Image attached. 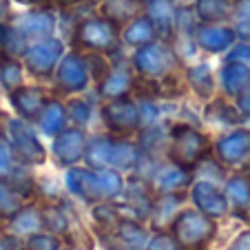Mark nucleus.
<instances>
[{
    "label": "nucleus",
    "mask_w": 250,
    "mask_h": 250,
    "mask_svg": "<svg viewBox=\"0 0 250 250\" xmlns=\"http://www.w3.org/2000/svg\"><path fill=\"white\" fill-rule=\"evenodd\" d=\"M27 250H58V239H53V237H31Z\"/></svg>",
    "instance_id": "obj_39"
},
{
    "label": "nucleus",
    "mask_w": 250,
    "mask_h": 250,
    "mask_svg": "<svg viewBox=\"0 0 250 250\" xmlns=\"http://www.w3.org/2000/svg\"><path fill=\"white\" fill-rule=\"evenodd\" d=\"M193 11L197 16V22L222 24L232 14V0H195Z\"/></svg>",
    "instance_id": "obj_20"
},
{
    "label": "nucleus",
    "mask_w": 250,
    "mask_h": 250,
    "mask_svg": "<svg viewBox=\"0 0 250 250\" xmlns=\"http://www.w3.org/2000/svg\"><path fill=\"white\" fill-rule=\"evenodd\" d=\"M11 18V2L9 0H0V22H9Z\"/></svg>",
    "instance_id": "obj_43"
},
{
    "label": "nucleus",
    "mask_w": 250,
    "mask_h": 250,
    "mask_svg": "<svg viewBox=\"0 0 250 250\" xmlns=\"http://www.w3.org/2000/svg\"><path fill=\"white\" fill-rule=\"evenodd\" d=\"M73 44L78 49L113 53L120 47V27L104 16H89L73 29Z\"/></svg>",
    "instance_id": "obj_1"
},
{
    "label": "nucleus",
    "mask_w": 250,
    "mask_h": 250,
    "mask_svg": "<svg viewBox=\"0 0 250 250\" xmlns=\"http://www.w3.org/2000/svg\"><path fill=\"white\" fill-rule=\"evenodd\" d=\"M142 2H148V0H142Z\"/></svg>",
    "instance_id": "obj_48"
},
{
    "label": "nucleus",
    "mask_w": 250,
    "mask_h": 250,
    "mask_svg": "<svg viewBox=\"0 0 250 250\" xmlns=\"http://www.w3.org/2000/svg\"><path fill=\"white\" fill-rule=\"evenodd\" d=\"M175 7H182V5H193L195 0H170Z\"/></svg>",
    "instance_id": "obj_46"
},
{
    "label": "nucleus",
    "mask_w": 250,
    "mask_h": 250,
    "mask_svg": "<svg viewBox=\"0 0 250 250\" xmlns=\"http://www.w3.org/2000/svg\"><path fill=\"white\" fill-rule=\"evenodd\" d=\"M228 197L239 210H248L250 208V180L244 175H235L226 186Z\"/></svg>",
    "instance_id": "obj_27"
},
{
    "label": "nucleus",
    "mask_w": 250,
    "mask_h": 250,
    "mask_svg": "<svg viewBox=\"0 0 250 250\" xmlns=\"http://www.w3.org/2000/svg\"><path fill=\"white\" fill-rule=\"evenodd\" d=\"M230 250H250V230L241 232V235L235 239V244L230 246Z\"/></svg>",
    "instance_id": "obj_42"
},
{
    "label": "nucleus",
    "mask_w": 250,
    "mask_h": 250,
    "mask_svg": "<svg viewBox=\"0 0 250 250\" xmlns=\"http://www.w3.org/2000/svg\"><path fill=\"white\" fill-rule=\"evenodd\" d=\"M228 60L230 62H244V64L250 66V44H237V47H230V53H228Z\"/></svg>",
    "instance_id": "obj_37"
},
{
    "label": "nucleus",
    "mask_w": 250,
    "mask_h": 250,
    "mask_svg": "<svg viewBox=\"0 0 250 250\" xmlns=\"http://www.w3.org/2000/svg\"><path fill=\"white\" fill-rule=\"evenodd\" d=\"M56 5L60 7H71V5H80V2H84V0H53Z\"/></svg>",
    "instance_id": "obj_44"
},
{
    "label": "nucleus",
    "mask_w": 250,
    "mask_h": 250,
    "mask_svg": "<svg viewBox=\"0 0 250 250\" xmlns=\"http://www.w3.org/2000/svg\"><path fill=\"white\" fill-rule=\"evenodd\" d=\"M137 113H140V124H142V126L151 128L153 124H155L160 111H157V106L153 104V100H144V104H142V106H137Z\"/></svg>",
    "instance_id": "obj_35"
},
{
    "label": "nucleus",
    "mask_w": 250,
    "mask_h": 250,
    "mask_svg": "<svg viewBox=\"0 0 250 250\" xmlns=\"http://www.w3.org/2000/svg\"><path fill=\"white\" fill-rule=\"evenodd\" d=\"M222 78V86L228 95H237L246 84L250 82V66L244 62H226V66L219 73Z\"/></svg>",
    "instance_id": "obj_23"
},
{
    "label": "nucleus",
    "mask_w": 250,
    "mask_h": 250,
    "mask_svg": "<svg viewBox=\"0 0 250 250\" xmlns=\"http://www.w3.org/2000/svg\"><path fill=\"white\" fill-rule=\"evenodd\" d=\"M16 27L20 29V33L27 40H42L53 36V31H56V16L47 9H36L20 16L16 20Z\"/></svg>",
    "instance_id": "obj_14"
},
{
    "label": "nucleus",
    "mask_w": 250,
    "mask_h": 250,
    "mask_svg": "<svg viewBox=\"0 0 250 250\" xmlns=\"http://www.w3.org/2000/svg\"><path fill=\"white\" fill-rule=\"evenodd\" d=\"M11 148H9V142H5L0 137V175H7L11 170Z\"/></svg>",
    "instance_id": "obj_38"
},
{
    "label": "nucleus",
    "mask_w": 250,
    "mask_h": 250,
    "mask_svg": "<svg viewBox=\"0 0 250 250\" xmlns=\"http://www.w3.org/2000/svg\"><path fill=\"white\" fill-rule=\"evenodd\" d=\"M215 153H217V160L226 162V164H237V162L246 160L250 153V131L237 128V131L224 135L215 144Z\"/></svg>",
    "instance_id": "obj_15"
},
{
    "label": "nucleus",
    "mask_w": 250,
    "mask_h": 250,
    "mask_svg": "<svg viewBox=\"0 0 250 250\" xmlns=\"http://www.w3.org/2000/svg\"><path fill=\"white\" fill-rule=\"evenodd\" d=\"M100 11H102L104 18L113 20L122 29L128 20L144 14V2L142 0H102L100 2Z\"/></svg>",
    "instance_id": "obj_17"
},
{
    "label": "nucleus",
    "mask_w": 250,
    "mask_h": 250,
    "mask_svg": "<svg viewBox=\"0 0 250 250\" xmlns=\"http://www.w3.org/2000/svg\"><path fill=\"white\" fill-rule=\"evenodd\" d=\"M210 153V142L202 131L190 124H175L170 128V146L168 155L173 164L182 168H193Z\"/></svg>",
    "instance_id": "obj_2"
},
{
    "label": "nucleus",
    "mask_w": 250,
    "mask_h": 250,
    "mask_svg": "<svg viewBox=\"0 0 250 250\" xmlns=\"http://www.w3.org/2000/svg\"><path fill=\"white\" fill-rule=\"evenodd\" d=\"M230 18L235 20V36L244 40H250V0H232V14Z\"/></svg>",
    "instance_id": "obj_29"
},
{
    "label": "nucleus",
    "mask_w": 250,
    "mask_h": 250,
    "mask_svg": "<svg viewBox=\"0 0 250 250\" xmlns=\"http://www.w3.org/2000/svg\"><path fill=\"white\" fill-rule=\"evenodd\" d=\"M62 53H64L62 42L58 38H53V36H49V38L36 40L33 44H29L27 51L22 53V60H24V66L31 71L33 76L47 78L56 71Z\"/></svg>",
    "instance_id": "obj_5"
},
{
    "label": "nucleus",
    "mask_w": 250,
    "mask_h": 250,
    "mask_svg": "<svg viewBox=\"0 0 250 250\" xmlns=\"http://www.w3.org/2000/svg\"><path fill=\"white\" fill-rule=\"evenodd\" d=\"M66 122H69L66 109H64V104H60L58 100H47L42 111H40V115L36 118V124H38L40 131L47 133V135H58L60 131H64Z\"/></svg>",
    "instance_id": "obj_21"
},
{
    "label": "nucleus",
    "mask_w": 250,
    "mask_h": 250,
    "mask_svg": "<svg viewBox=\"0 0 250 250\" xmlns=\"http://www.w3.org/2000/svg\"><path fill=\"white\" fill-rule=\"evenodd\" d=\"M206 120H210V122H215V124H224V126H232V124L239 122V113H237L228 102L215 100V102L208 104Z\"/></svg>",
    "instance_id": "obj_28"
},
{
    "label": "nucleus",
    "mask_w": 250,
    "mask_h": 250,
    "mask_svg": "<svg viewBox=\"0 0 250 250\" xmlns=\"http://www.w3.org/2000/svg\"><path fill=\"white\" fill-rule=\"evenodd\" d=\"M9 148L11 155L22 164H42L44 148L38 135L33 133L29 122L24 120H11L9 122Z\"/></svg>",
    "instance_id": "obj_6"
},
{
    "label": "nucleus",
    "mask_w": 250,
    "mask_h": 250,
    "mask_svg": "<svg viewBox=\"0 0 250 250\" xmlns=\"http://www.w3.org/2000/svg\"><path fill=\"white\" fill-rule=\"evenodd\" d=\"M40 219H42V226H47L51 232H64L66 230V219L62 217V212L56 208H47V210L40 212Z\"/></svg>",
    "instance_id": "obj_34"
},
{
    "label": "nucleus",
    "mask_w": 250,
    "mask_h": 250,
    "mask_svg": "<svg viewBox=\"0 0 250 250\" xmlns=\"http://www.w3.org/2000/svg\"><path fill=\"white\" fill-rule=\"evenodd\" d=\"M155 38H157L155 27H153V22L148 20L146 14L135 16L120 29V40H124L128 47H144V44L153 42Z\"/></svg>",
    "instance_id": "obj_16"
},
{
    "label": "nucleus",
    "mask_w": 250,
    "mask_h": 250,
    "mask_svg": "<svg viewBox=\"0 0 250 250\" xmlns=\"http://www.w3.org/2000/svg\"><path fill=\"white\" fill-rule=\"evenodd\" d=\"M122 239H126L128 244H135V246H142L146 241V232L142 230L137 224H131V222H124L122 224Z\"/></svg>",
    "instance_id": "obj_36"
},
{
    "label": "nucleus",
    "mask_w": 250,
    "mask_h": 250,
    "mask_svg": "<svg viewBox=\"0 0 250 250\" xmlns=\"http://www.w3.org/2000/svg\"><path fill=\"white\" fill-rule=\"evenodd\" d=\"M148 250H180V246L175 244V241H170L166 235H162V237H155V239H153V244Z\"/></svg>",
    "instance_id": "obj_41"
},
{
    "label": "nucleus",
    "mask_w": 250,
    "mask_h": 250,
    "mask_svg": "<svg viewBox=\"0 0 250 250\" xmlns=\"http://www.w3.org/2000/svg\"><path fill=\"white\" fill-rule=\"evenodd\" d=\"M102 120L113 135H131L140 126V113H137V104L124 95V98L109 100L102 109Z\"/></svg>",
    "instance_id": "obj_8"
},
{
    "label": "nucleus",
    "mask_w": 250,
    "mask_h": 250,
    "mask_svg": "<svg viewBox=\"0 0 250 250\" xmlns=\"http://www.w3.org/2000/svg\"><path fill=\"white\" fill-rule=\"evenodd\" d=\"M66 184L73 193L82 195L86 199H106L115 195L122 188V177L115 170H100V173H89V170H69Z\"/></svg>",
    "instance_id": "obj_3"
},
{
    "label": "nucleus",
    "mask_w": 250,
    "mask_h": 250,
    "mask_svg": "<svg viewBox=\"0 0 250 250\" xmlns=\"http://www.w3.org/2000/svg\"><path fill=\"white\" fill-rule=\"evenodd\" d=\"M86 2H91V5H98V2H102V0H86Z\"/></svg>",
    "instance_id": "obj_47"
},
{
    "label": "nucleus",
    "mask_w": 250,
    "mask_h": 250,
    "mask_svg": "<svg viewBox=\"0 0 250 250\" xmlns=\"http://www.w3.org/2000/svg\"><path fill=\"white\" fill-rule=\"evenodd\" d=\"M84 148H86V137L80 126L64 128L58 135H53V157L62 166H69L73 162H78L84 155Z\"/></svg>",
    "instance_id": "obj_10"
},
{
    "label": "nucleus",
    "mask_w": 250,
    "mask_h": 250,
    "mask_svg": "<svg viewBox=\"0 0 250 250\" xmlns=\"http://www.w3.org/2000/svg\"><path fill=\"white\" fill-rule=\"evenodd\" d=\"M16 2H20V5H42L47 0H16Z\"/></svg>",
    "instance_id": "obj_45"
},
{
    "label": "nucleus",
    "mask_w": 250,
    "mask_h": 250,
    "mask_svg": "<svg viewBox=\"0 0 250 250\" xmlns=\"http://www.w3.org/2000/svg\"><path fill=\"white\" fill-rule=\"evenodd\" d=\"M18 210H20L18 193H16L9 184H0V212L14 215V212H18Z\"/></svg>",
    "instance_id": "obj_33"
},
{
    "label": "nucleus",
    "mask_w": 250,
    "mask_h": 250,
    "mask_svg": "<svg viewBox=\"0 0 250 250\" xmlns=\"http://www.w3.org/2000/svg\"><path fill=\"white\" fill-rule=\"evenodd\" d=\"M42 219H40V212L36 208H20V212L14 219V228L18 232H33L36 228H40Z\"/></svg>",
    "instance_id": "obj_31"
},
{
    "label": "nucleus",
    "mask_w": 250,
    "mask_h": 250,
    "mask_svg": "<svg viewBox=\"0 0 250 250\" xmlns=\"http://www.w3.org/2000/svg\"><path fill=\"white\" fill-rule=\"evenodd\" d=\"M64 109H66V118L76 124V126L82 128V126H86V124H89V120H91V106L84 102V100H71Z\"/></svg>",
    "instance_id": "obj_32"
},
{
    "label": "nucleus",
    "mask_w": 250,
    "mask_h": 250,
    "mask_svg": "<svg viewBox=\"0 0 250 250\" xmlns=\"http://www.w3.org/2000/svg\"><path fill=\"white\" fill-rule=\"evenodd\" d=\"M190 182L188 173L186 168L182 166L173 164V166H166V168H160L155 173V184L162 193H177L182 186H186Z\"/></svg>",
    "instance_id": "obj_25"
},
{
    "label": "nucleus",
    "mask_w": 250,
    "mask_h": 250,
    "mask_svg": "<svg viewBox=\"0 0 250 250\" xmlns=\"http://www.w3.org/2000/svg\"><path fill=\"white\" fill-rule=\"evenodd\" d=\"M133 66L144 78H164L168 73H175L180 66V56L170 49L168 42H148L144 47H137L133 56Z\"/></svg>",
    "instance_id": "obj_4"
},
{
    "label": "nucleus",
    "mask_w": 250,
    "mask_h": 250,
    "mask_svg": "<svg viewBox=\"0 0 250 250\" xmlns=\"http://www.w3.org/2000/svg\"><path fill=\"white\" fill-rule=\"evenodd\" d=\"M186 78H188V84L193 86V91L199 95V98L208 100L212 93H215V76H212V69L206 64V62L190 66Z\"/></svg>",
    "instance_id": "obj_24"
},
{
    "label": "nucleus",
    "mask_w": 250,
    "mask_h": 250,
    "mask_svg": "<svg viewBox=\"0 0 250 250\" xmlns=\"http://www.w3.org/2000/svg\"><path fill=\"white\" fill-rule=\"evenodd\" d=\"M56 89L60 93H80L89 86V71L80 53H66L56 66Z\"/></svg>",
    "instance_id": "obj_9"
},
{
    "label": "nucleus",
    "mask_w": 250,
    "mask_h": 250,
    "mask_svg": "<svg viewBox=\"0 0 250 250\" xmlns=\"http://www.w3.org/2000/svg\"><path fill=\"white\" fill-rule=\"evenodd\" d=\"M144 14L155 27L157 38L170 42L175 36V5L170 0H148L144 2Z\"/></svg>",
    "instance_id": "obj_13"
},
{
    "label": "nucleus",
    "mask_w": 250,
    "mask_h": 250,
    "mask_svg": "<svg viewBox=\"0 0 250 250\" xmlns=\"http://www.w3.org/2000/svg\"><path fill=\"white\" fill-rule=\"evenodd\" d=\"M193 197H195V204L199 206V210L210 215V217H222L226 212V197L212 184H208V182H199L195 186Z\"/></svg>",
    "instance_id": "obj_19"
},
{
    "label": "nucleus",
    "mask_w": 250,
    "mask_h": 250,
    "mask_svg": "<svg viewBox=\"0 0 250 250\" xmlns=\"http://www.w3.org/2000/svg\"><path fill=\"white\" fill-rule=\"evenodd\" d=\"M235 31L232 27H224V24H204L197 22V27L193 29V40L199 49L208 53H219L226 51L235 42Z\"/></svg>",
    "instance_id": "obj_11"
},
{
    "label": "nucleus",
    "mask_w": 250,
    "mask_h": 250,
    "mask_svg": "<svg viewBox=\"0 0 250 250\" xmlns=\"http://www.w3.org/2000/svg\"><path fill=\"white\" fill-rule=\"evenodd\" d=\"M237 98V111H239L244 118H250V82L235 95Z\"/></svg>",
    "instance_id": "obj_40"
},
{
    "label": "nucleus",
    "mask_w": 250,
    "mask_h": 250,
    "mask_svg": "<svg viewBox=\"0 0 250 250\" xmlns=\"http://www.w3.org/2000/svg\"><path fill=\"white\" fill-rule=\"evenodd\" d=\"M9 100L14 104L16 113L20 115V120L24 122H36V118L40 115L44 102H47V95H44L42 89L38 86H18L9 93Z\"/></svg>",
    "instance_id": "obj_12"
},
{
    "label": "nucleus",
    "mask_w": 250,
    "mask_h": 250,
    "mask_svg": "<svg viewBox=\"0 0 250 250\" xmlns=\"http://www.w3.org/2000/svg\"><path fill=\"white\" fill-rule=\"evenodd\" d=\"M82 60H84V64H86L89 78L95 82V84H100V82L104 80V76L111 71V62H109V58H106V53L89 51L86 56H82Z\"/></svg>",
    "instance_id": "obj_30"
},
{
    "label": "nucleus",
    "mask_w": 250,
    "mask_h": 250,
    "mask_svg": "<svg viewBox=\"0 0 250 250\" xmlns=\"http://www.w3.org/2000/svg\"><path fill=\"white\" fill-rule=\"evenodd\" d=\"M212 232H215V226H212L208 219H204L197 212H182L180 217L175 219V237L186 250H197L204 248V246L210 241Z\"/></svg>",
    "instance_id": "obj_7"
},
{
    "label": "nucleus",
    "mask_w": 250,
    "mask_h": 250,
    "mask_svg": "<svg viewBox=\"0 0 250 250\" xmlns=\"http://www.w3.org/2000/svg\"><path fill=\"white\" fill-rule=\"evenodd\" d=\"M133 80L131 71L126 66H113V69L104 76V80L98 84L100 95L106 100H115V98H124L128 91L133 89Z\"/></svg>",
    "instance_id": "obj_18"
},
{
    "label": "nucleus",
    "mask_w": 250,
    "mask_h": 250,
    "mask_svg": "<svg viewBox=\"0 0 250 250\" xmlns=\"http://www.w3.org/2000/svg\"><path fill=\"white\" fill-rule=\"evenodd\" d=\"M0 84L7 93L22 86V64L18 58L0 56Z\"/></svg>",
    "instance_id": "obj_26"
},
{
    "label": "nucleus",
    "mask_w": 250,
    "mask_h": 250,
    "mask_svg": "<svg viewBox=\"0 0 250 250\" xmlns=\"http://www.w3.org/2000/svg\"><path fill=\"white\" fill-rule=\"evenodd\" d=\"M27 47H29V40L20 33V29L16 24L0 22V56L22 58Z\"/></svg>",
    "instance_id": "obj_22"
}]
</instances>
